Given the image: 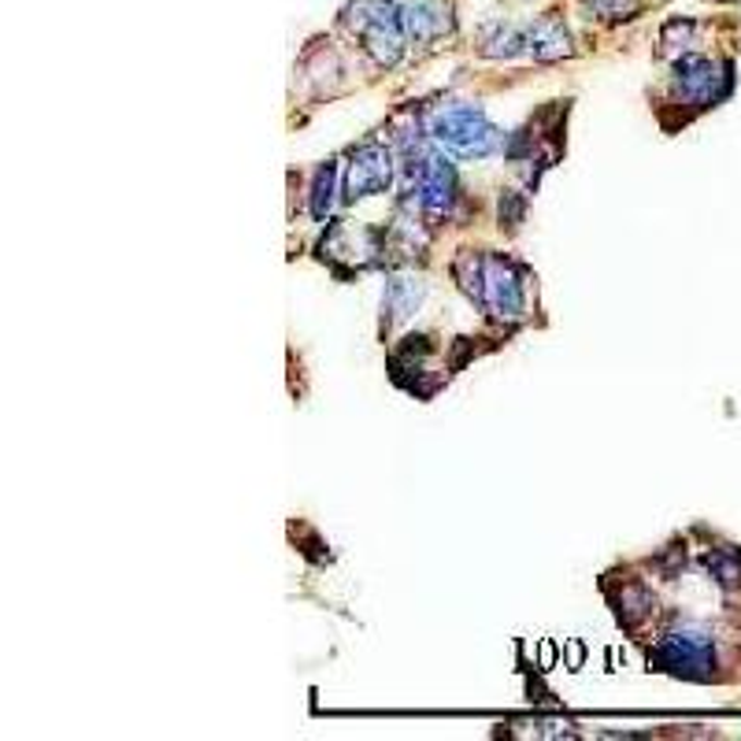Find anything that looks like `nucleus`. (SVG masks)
<instances>
[{
  "label": "nucleus",
  "mask_w": 741,
  "mask_h": 741,
  "mask_svg": "<svg viewBox=\"0 0 741 741\" xmlns=\"http://www.w3.org/2000/svg\"><path fill=\"white\" fill-rule=\"evenodd\" d=\"M434 137L445 145L456 157H486V152L497 145V131L482 112L474 108H449L434 119Z\"/></svg>",
  "instance_id": "f257e3e1"
},
{
  "label": "nucleus",
  "mask_w": 741,
  "mask_h": 741,
  "mask_svg": "<svg viewBox=\"0 0 741 741\" xmlns=\"http://www.w3.org/2000/svg\"><path fill=\"white\" fill-rule=\"evenodd\" d=\"M390 186V157L386 149H379V145H363L360 152H356L353 168H349V186H345V197L356 200V197H371L379 194V189Z\"/></svg>",
  "instance_id": "f03ea898"
},
{
  "label": "nucleus",
  "mask_w": 741,
  "mask_h": 741,
  "mask_svg": "<svg viewBox=\"0 0 741 741\" xmlns=\"http://www.w3.org/2000/svg\"><path fill=\"white\" fill-rule=\"evenodd\" d=\"M597 12H605V15H623V8H627V0H590Z\"/></svg>",
  "instance_id": "7ed1b4c3"
}]
</instances>
